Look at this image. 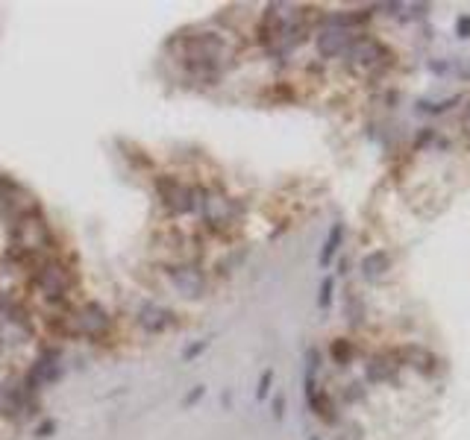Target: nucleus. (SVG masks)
<instances>
[{"mask_svg":"<svg viewBox=\"0 0 470 440\" xmlns=\"http://www.w3.org/2000/svg\"><path fill=\"white\" fill-rule=\"evenodd\" d=\"M9 247H18L30 255H42V253H53L56 250V238L47 226V220L42 214V209H35L24 217L15 220V229H12V244Z\"/></svg>","mask_w":470,"mask_h":440,"instance_id":"nucleus-1","label":"nucleus"},{"mask_svg":"<svg viewBox=\"0 0 470 440\" xmlns=\"http://www.w3.org/2000/svg\"><path fill=\"white\" fill-rule=\"evenodd\" d=\"M33 285L42 291V296L50 306H65L68 294L76 285V273L62 262V258H47V262L38 265L33 273Z\"/></svg>","mask_w":470,"mask_h":440,"instance_id":"nucleus-2","label":"nucleus"},{"mask_svg":"<svg viewBox=\"0 0 470 440\" xmlns=\"http://www.w3.org/2000/svg\"><path fill=\"white\" fill-rule=\"evenodd\" d=\"M59 378H62V352L53 349V347H45L42 352H38L33 370L24 376V388L30 393H35L42 385H53V382H59Z\"/></svg>","mask_w":470,"mask_h":440,"instance_id":"nucleus-3","label":"nucleus"},{"mask_svg":"<svg viewBox=\"0 0 470 440\" xmlns=\"http://www.w3.org/2000/svg\"><path fill=\"white\" fill-rule=\"evenodd\" d=\"M71 320H74L76 337H80V335H86V337H101V335H106V329L112 326V317H109V311H106L101 303H86V306H80V308L71 314Z\"/></svg>","mask_w":470,"mask_h":440,"instance_id":"nucleus-4","label":"nucleus"},{"mask_svg":"<svg viewBox=\"0 0 470 440\" xmlns=\"http://www.w3.org/2000/svg\"><path fill=\"white\" fill-rule=\"evenodd\" d=\"M168 276H171V285L188 299H197L206 291V276L197 265H171Z\"/></svg>","mask_w":470,"mask_h":440,"instance_id":"nucleus-5","label":"nucleus"},{"mask_svg":"<svg viewBox=\"0 0 470 440\" xmlns=\"http://www.w3.org/2000/svg\"><path fill=\"white\" fill-rule=\"evenodd\" d=\"M352 35H356V33H347V30H338V27H323V30L315 35L318 53H321L323 59H336V56L347 53L350 45H352Z\"/></svg>","mask_w":470,"mask_h":440,"instance_id":"nucleus-6","label":"nucleus"},{"mask_svg":"<svg viewBox=\"0 0 470 440\" xmlns=\"http://www.w3.org/2000/svg\"><path fill=\"white\" fill-rule=\"evenodd\" d=\"M135 323H139L147 335H159V332H165V329H171V326L176 323V317H173L168 308H162V306L144 303V306L139 308V317H135Z\"/></svg>","mask_w":470,"mask_h":440,"instance_id":"nucleus-7","label":"nucleus"},{"mask_svg":"<svg viewBox=\"0 0 470 440\" xmlns=\"http://www.w3.org/2000/svg\"><path fill=\"white\" fill-rule=\"evenodd\" d=\"M397 358H403L406 364H411L418 373H426V376L438 370V358L429 352V349H423V347H403L397 352Z\"/></svg>","mask_w":470,"mask_h":440,"instance_id":"nucleus-8","label":"nucleus"},{"mask_svg":"<svg viewBox=\"0 0 470 440\" xmlns=\"http://www.w3.org/2000/svg\"><path fill=\"white\" fill-rule=\"evenodd\" d=\"M388 270H391V253L388 250H374L362 258V276L367 282H377V279H382Z\"/></svg>","mask_w":470,"mask_h":440,"instance_id":"nucleus-9","label":"nucleus"},{"mask_svg":"<svg viewBox=\"0 0 470 440\" xmlns=\"http://www.w3.org/2000/svg\"><path fill=\"white\" fill-rule=\"evenodd\" d=\"M400 361V358H397ZM394 361V358H385V355H377V358H370L367 361V382H391V378L397 376V370H400V364Z\"/></svg>","mask_w":470,"mask_h":440,"instance_id":"nucleus-10","label":"nucleus"},{"mask_svg":"<svg viewBox=\"0 0 470 440\" xmlns=\"http://www.w3.org/2000/svg\"><path fill=\"white\" fill-rule=\"evenodd\" d=\"M306 403H309V408L311 411H315L321 419H323V423H336V419H338V414H336V405H332V399H329V393L326 390H315V393H311L309 399H306Z\"/></svg>","mask_w":470,"mask_h":440,"instance_id":"nucleus-11","label":"nucleus"},{"mask_svg":"<svg viewBox=\"0 0 470 440\" xmlns=\"http://www.w3.org/2000/svg\"><path fill=\"white\" fill-rule=\"evenodd\" d=\"M341 241H344V224H332L326 241H323V250H321V258H318L321 267H329V265H332V258H336Z\"/></svg>","mask_w":470,"mask_h":440,"instance_id":"nucleus-12","label":"nucleus"},{"mask_svg":"<svg viewBox=\"0 0 470 440\" xmlns=\"http://www.w3.org/2000/svg\"><path fill=\"white\" fill-rule=\"evenodd\" d=\"M456 103H462V94L449 97V100H438V103H432V100H420V103H418V112H420V115H444V112L453 109Z\"/></svg>","mask_w":470,"mask_h":440,"instance_id":"nucleus-13","label":"nucleus"},{"mask_svg":"<svg viewBox=\"0 0 470 440\" xmlns=\"http://www.w3.org/2000/svg\"><path fill=\"white\" fill-rule=\"evenodd\" d=\"M332 291H336V282H332V276H326L323 282H321V294H318V306H321V308H329Z\"/></svg>","mask_w":470,"mask_h":440,"instance_id":"nucleus-14","label":"nucleus"},{"mask_svg":"<svg viewBox=\"0 0 470 440\" xmlns=\"http://www.w3.org/2000/svg\"><path fill=\"white\" fill-rule=\"evenodd\" d=\"M352 355V349H350V344L347 341H336L332 344V358H336L338 364H347V358Z\"/></svg>","mask_w":470,"mask_h":440,"instance_id":"nucleus-15","label":"nucleus"},{"mask_svg":"<svg viewBox=\"0 0 470 440\" xmlns=\"http://www.w3.org/2000/svg\"><path fill=\"white\" fill-rule=\"evenodd\" d=\"M270 385H273V370L268 367V370L262 373V378H259V388H256V399H268V393H270Z\"/></svg>","mask_w":470,"mask_h":440,"instance_id":"nucleus-16","label":"nucleus"},{"mask_svg":"<svg viewBox=\"0 0 470 440\" xmlns=\"http://www.w3.org/2000/svg\"><path fill=\"white\" fill-rule=\"evenodd\" d=\"M456 35L462 38V42H467V38H470V12H462L456 18Z\"/></svg>","mask_w":470,"mask_h":440,"instance_id":"nucleus-17","label":"nucleus"},{"mask_svg":"<svg viewBox=\"0 0 470 440\" xmlns=\"http://www.w3.org/2000/svg\"><path fill=\"white\" fill-rule=\"evenodd\" d=\"M306 361H309V367H306V376H318V370H321V352L311 347L309 352H306Z\"/></svg>","mask_w":470,"mask_h":440,"instance_id":"nucleus-18","label":"nucleus"},{"mask_svg":"<svg viewBox=\"0 0 470 440\" xmlns=\"http://www.w3.org/2000/svg\"><path fill=\"white\" fill-rule=\"evenodd\" d=\"M203 396H206V388H203V385H197V388H194V390H191V393L183 399V408H194V405H197Z\"/></svg>","mask_w":470,"mask_h":440,"instance_id":"nucleus-19","label":"nucleus"},{"mask_svg":"<svg viewBox=\"0 0 470 440\" xmlns=\"http://www.w3.org/2000/svg\"><path fill=\"white\" fill-rule=\"evenodd\" d=\"M206 347H209V341H197L194 347H188V349L183 352V361H194V358H197L200 352H206Z\"/></svg>","mask_w":470,"mask_h":440,"instance_id":"nucleus-20","label":"nucleus"},{"mask_svg":"<svg viewBox=\"0 0 470 440\" xmlns=\"http://www.w3.org/2000/svg\"><path fill=\"white\" fill-rule=\"evenodd\" d=\"M344 396H347V403H359V399H365V388L362 385H347Z\"/></svg>","mask_w":470,"mask_h":440,"instance_id":"nucleus-21","label":"nucleus"},{"mask_svg":"<svg viewBox=\"0 0 470 440\" xmlns=\"http://www.w3.org/2000/svg\"><path fill=\"white\" fill-rule=\"evenodd\" d=\"M53 432H56V419H45L42 426H35V437H42V440L50 437Z\"/></svg>","mask_w":470,"mask_h":440,"instance_id":"nucleus-22","label":"nucleus"},{"mask_svg":"<svg viewBox=\"0 0 470 440\" xmlns=\"http://www.w3.org/2000/svg\"><path fill=\"white\" fill-rule=\"evenodd\" d=\"M270 411H273V417H277V419H282V417H285V396H282V393H280V396H273Z\"/></svg>","mask_w":470,"mask_h":440,"instance_id":"nucleus-23","label":"nucleus"},{"mask_svg":"<svg viewBox=\"0 0 470 440\" xmlns=\"http://www.w3.org/2000/svg\"><path fill=\"white\" fill-rule=\"evenodd\" d=\"M12 306H15V296L6 294V291H0V314H6Z\"/></svg>","mask_w":470,"mask_h":440,"instance_id":"nucleus-24","label":"nucleus"},{"mask_svg":"<svg viewBox=\"0 0 470 440\" xmlns=\"http://www.w3.org/2000/svg\"><path fill=\"white\" fill-rule=\"evenodd\" d=\"M432 138H435V132H432V129H426V132L418 135V144H426V141H432Z\"/></svg>","mask_w":470,"mask_h":440,"instance_id":"nucleus-25","label":"nucleus"},{"mask_svg":"<svg viewBox=\"0 0 470 440\" xmlns=\"http://www.w3.org/2000/svg\"><path fill=\"white\" fill-rule=\"evenodd\" d=\"M429 68H432L435 74H447L449 71V65H441V62H429Z\"/></svg>","mask_w":470,"mask_h":440,"instance_id":"nucleus-26","label":"nucleus"},{"mask_svg":"<svg viewBox=\"0 0 470 440\" xmlns=\"http://www.w3.org/2000/svg\"><path fill=\"white\" fill-rule=\"evenodd\" d=\"M309 440H321V437H318V434H311V437H309Z\"/></svg>","mask_w":470,"mask_h":440,"instance_id":"nucleus-27","label":"nucleus"}]
</instances>
